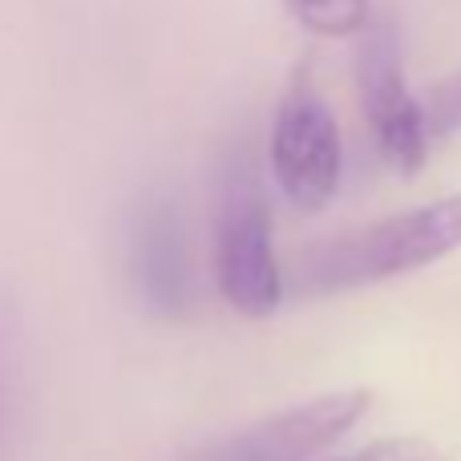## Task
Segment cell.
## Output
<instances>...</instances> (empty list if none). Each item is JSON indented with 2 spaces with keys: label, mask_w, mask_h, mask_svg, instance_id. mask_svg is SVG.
<instances>
[{
  "label": "cell",
  "mask_w": 461,
  "mask_h": 461,
  "mask_svg": "<svg viewBox=\"0 0 461 461\" xmlns=\"http://www.w3.org/2000/svg\"><path fill=\"white\" fill-rule=\"evenodd\" d=\"M454 251H461V194H446L308 247L295 263V284L303 295H336L421 271Z\"/></svg>",
  "instance_id": "6da1fadb"
},
{
  "label": "cell",
  "mask_w": 461,
  "mask_h": 461,
  "mask_svg": "<svg viewBox=\"0 0 461 461\" xmlns=\"http://www.w3.org/2000/svg\"><path fill=\"white\" fill-rule=\"evenodd\" d=\"M219 287L247 320H263L284 300V276L271 247V219L251 170L227 178L219 207Z\"/></svg>",
  "instance_id": "7a4b0ae2"
},
{
  "label": "cell",
  "mask_w": 461,
  "mask_h": 461,
  "mask_svg": "<svg viewBox=\"0 0 461 461\" xmlns=\"http://www.w3.org/2000/svg\"><path fill=\"white\" fill-rule=\"evenodd\" d=\"M368 405H373L368 389L324 393V397H312L303 405L284 409V413H271L255 425H243L239 433L207 441V446L191 449L178 461H316L344 433L357 429Z\"/></svg>",
  "instance_id": "3957f363"
},
{
  "label": "cell",
  "mask_w": 461,
  "mask_h": 461,
  "mask_svg": "<svg viewBox=\"0 0 461 461\" xmlns=\"http://www.w3.org/2000/svg\"><path fill=\"white\" fill-rule=\"evenodd\" d=\"M357 86L365 105L368 130L376 138V150L401 175H413L425 167L429 154V130H425L421 97L409 89L405 65H401V37L393 21H373L357 53Z\"/></svg>",
  "instance_id": "277c9868"
},
{
  "label": "cell",
  "mask_w": 461,
  "mask_h": 461,
  "mask_svg": "<svg viewBox=\"0 0 461 461\" xmlns=\"http://www.w3.org/2000/svg\"><path fill=\"white\" fill-rule=\"evenodd\" d=\"M344 146L340 122L328 102L308 86H292L271 122V170L292 207L320 211L340 186Z\"/></svg>",
  "instance_id": "5b68a950"
},
{
  "label": "cell",
  "mask_w": 461,
  "mask_h": 461,
  "mask_svg": "<svg viewBox=\"0 0 461 461\" xmlns=\"http://www.w3.org/2000/svg\"><path fill=\"white\" fill-rule=\"evenodd\" d=\"M130 279L150 312L178 320L191 312V239L183 227V211L170 194H146L130 215Z\"/></svg>",
  "instance_id": "8992f818"
},
{
  "label": "cell",
  "mask_w": 461,
  "mask_h": 461,
  "mask_svg": "<svg viewBox=\"0 0 461 461\" xmlns=\"http://www.w3.org/2000/svg\"><path fill=\"white\" fill-rule=\"evenodd\" d=\"M287 13L316 37H348L373 24V0H287Z\"/></svg>",
  "instance_id": "52a82bcc"
},
{
  "label": "cell",
  "mask_w": 461,
  "mask_h": 461,
  "mask_svg": "<svg viewBox=\"0 0 461 461\" xmlns=\"http://www.w3.org/2000/svg\"><path fill=\"white\" fill-rule=\"evenodd\" d=\"M425 110V130H429V142L461 134V69L441 77L438 86H429V94L421 97Z\"/></svg>",
  "instance_id": "ba28073f"
},
{
  "label": "cell",
  "mask_w": 461,
  "mask_h": 461,
  "mask_svg": "<svg viewBox=\"0 0 461 461\" xmlns=\"http://www.w3.org/2000/svg\"><path fill=\"white\" fill-rule=\"evenodd\" d=\"M336 461H446V454L425 438H384Z\"/></svg>",
  "instance_id": "9c48e42d"
}]
</instances>
